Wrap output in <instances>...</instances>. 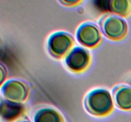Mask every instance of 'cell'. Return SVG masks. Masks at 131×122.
<instances>
[{
  "label": "cell",
  "mask_w": 131,
  "mask_h": 122,
  "mask_svg": "<svg viewBox=\"0 0 131 122\" xmlns=\"http://www.w3.org/2000/svg\"><path fill=\"white\" fill-rule=\"evenodd\" d=\"M113 97L107 90L98 88L91 90L86 94L83 104L86 111L90 114L104 117L113 112Z\"/></svg>",
  "instance_id": "cell-1"
},
{
  "label": "cell",
  "mask_w": 131,
  "mask_h": 122,
  "mask_svg": "<svg viewBox=\"0 0 131 122\" xmlns=\"http://www.w3.org/2000/svg\"><path fill=\"white\" fill-rule=\"evenodd\" d=\"M98 24L102 34L114 41L124 39L129 31L128 25L124 18L113 13L102 15L99 20Z\"/></svg>",
  "instance_id": "cell-2"
},
{
  "label": "cell",
  "mask_w": 131,
  "mask_h": 122,
  "mask_svg": "<svg viewBox=\"0 0 131 122\" xmlns=\"http://www.w3.org/2000/svg\"><path fill=\"white\" fill-rule=\"evenodd\" d=\"M74 45L75 40L71 34L65 31H56L49 37L47 48L51 57L61 59L66 57Z\"/></svg>",
  "instance_id": "cell-3"
},
{
  "label": "cell",
  "mask_w": 131,
  "mask_h": 122,
  "mask_svg": "<svg viewBox=\"0 0 131 122\" xmlns=\"http://www.w3.org/2000/svg\"><path fill=\"white\" fill-rule=\"evenodd\" d=\"M1 92L5 100L23 104L29 97V88L24 81L11 79L1 85Z\"/></svg>",
  "instance_id": "cell-4"
},
{
  "label": "cell",
  "mask_w": 131,
  "mask_h": 122,
  "mask_svg": "<svg viewBox=\"0 0 131 122\" xmlns=\"http://www.w3.org/2000/svg\"><path fill=\"white\" fill-rule=\"evenodd\" d=\"M75 35L82 46L89 48H97L102 41V33L99 27L91 22H85L79 25Z\"/></svg>",
  "instance_id": "cell-5"
},
{
  "label": "cell",
  "mask_w": 131,
  "mask_h": 122,
  "mask_svg": "<svg viewBox=\"0 0 131 122\" xmlns=\"http://www.w3.org/2000/svg\"><path fill=\"white\" fill-rule=\"evenodd\" d=\"M91 62L92 57L90 52L79 46L74 47L65 58L67 67L76 73L84 72L90 66Z\"/></svg>",
  "instance_id": "cell-6"
},
{
  "label": "cell",
  "mask_w": 131,
  "mask_h": 122,
  "mask_svg": "<svg viewBox=\"0 0 131 122\" xmlns=\"http://www.w3.org/2000/svg\"><path fill=\"white\" fill-rule=\"evenodd\" d=\"M113 99L115 105L120 109L131 111V86L118 85L112 89Z\"/></svg>",
  "instance_id": "cell-7"
},
{
  "label": "cell",
  "mask_w": 131,
  "mask_h": 122,
  "mask_svg": "<svg viewBox=\"0 0 131 122\" xmlns=\"http://www.w3.org/2000/svg\"><path fill=\"white\" fill-rule=\"evenodd\" d=\"M0 112L3 120L5 122H12L23 115L24 108L23 104L12 102L1 99Z\"/></svg>",
  "instance_id": "cell-8"
},
{
  "label": "cell",
  "mask_w": 131,
  "mask_h": 122,
  "mask_svg": "<svg viewBox=\"0 0 131 122\" xmlns=\"http://www.w3.org/2000/svg\"><path fill=\"white\" fill-rule=\"evenodd\" d=\"M107 6L110 12L122 18L131 15L130 0H110L107 1Z\"/></svg>",
  "instance_id": "cell-9"
},
{
  "label": "cell",
  "mask_w": 131,
  "mask_h": 122,
  "mask_svg": "<svg viewBox=\"0 0 131 122\" xmlns=\"http://www.w3.org/2000/svg\"><path fill=\"white\" fill-rule=\"evenodd\" d=\"M34 122H65L61 113L51 108H43L37 111Z\"/></svg>",
  "instance_id": "cell-10"
},
{
  "label": "cell",
  "mask_w": 131,
  "mask_h": 122,
  "mask_svg": "<svg viewBox=\"0 0 131 122\" xmlns=\"http://www.w3.org/2000/svg\"><path fill=\"white\" fill-rule=\"evenodd\" d=\"M83 2L80 0H75V1H59V3L62 4L63 6L67 7H73V6H78L80 3Z\"/></svg>",
  "instance_id": "cell-11"
},
{
  "label": "cell",
  "mask_w": 131,
  "mask_h": 122,
  "mask_svg": "<svg viewBox=\"0 0 131 122\" xmlns=\"http://www.w3.org/2000/svg\"><path fill=\"white\" fill-rule=\"evenodd\" d=\"M1 67V85H2L6 81V79L7 78V71L3 64H0Z\"/></svg>",
  "instance_id": "cell-12"
},
{
  "label": "cell",
  "mask_w": 131,
  "mask_h": 122,
  "mask_svg": "<svg viewBox=\"0 0 131 122\" xmlns=\"http://www.w3.org/2000/svg\"><path fill=\"white\" fill-rule=\"evenodd\" d=\"M17 122H30V121H29V120L28 119V118L25 117V118H22V119H20V120H19Z\"/></svg>",
  "instance_id": "cell-13"
}]
</instances>
